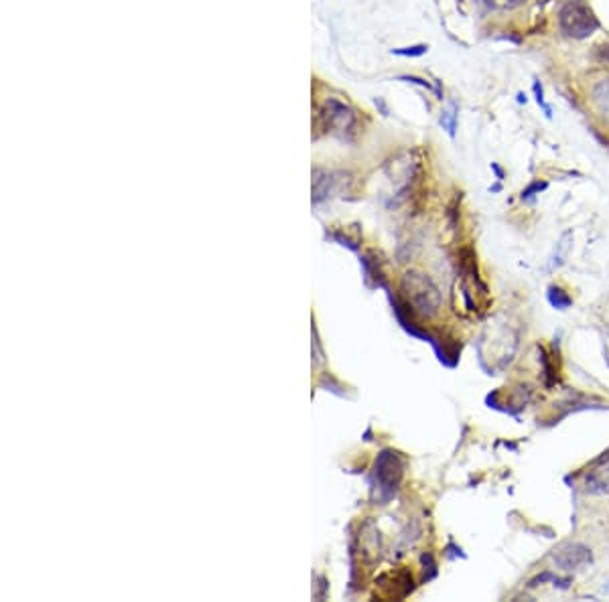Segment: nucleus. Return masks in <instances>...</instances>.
<instances>
[{
	"mask_svg": "<svg viewBox=\"0 0 609 602\" xmlns=\"http://www.w3.org/2000/svg\"><path fill=\"white\" fill-rule=\"evenodd\" d=\"M319 122L327 132H351L356 128V112L344 102L327 98L319 110Z\"/></svg>",
	"mask_w": 609,
	"mask_h": 602,
	"instance_id": "3",
	"label": "nucleus"
},
{
	"mask_svg": "<svg viewBox=\"0 0 609 602\" xmlns=\"http://www.w3.org/2000/svg\"><path fill=\"white\" fill-rule=\"evenodd\" d=\"M546 187H548V183H546V180H532L526 189L520 193V199H522V201H530V199H534L536 195H541Z\"/></svg>",
	"mask_w": 609,
	"mask_h": 602,
	"instance_id": "11",
	"label": "nucleus"
},
{
	"mask_svg": "<svg viewBox=\"0 0 609 602\" xmlns=\"http://www.w3.org/2000/svg\"><path fill=\"white\" fill-rule=\"evenodd\" d=\"M553 562L557 564V568L571 572V570H579L591 564L593 553L583 543H562L559 550H555L553 553Z\"/></svg>",
	"mask_w": 609,
	"mask_h": 602,
	"instance_id": "5",
	"label": "nucleus"
},
{
	"mask_svg": "<svg viewBox=\"0 0 609 602\" xmlns=\"http://www.w3.org/2000/svg\"><path fill=\"white\" fill-rule=\"evenodd\" d=\"M593 55H595V59H597L599 63L609 66V43H603V45H599V47H595Z\"/></svg>",
	"mask_w": 609,
	"mask_h": 602,
	"instance_id": "13",
	"label": "nucleus"
},
{
	"mask_svg": "<svg viewBox=\"0 0 609 602\" xmlns=\"http://www.w3.org/2000/svg\"><path fill=\"white\" fill-rule=\"evenodd\" d=\"M548 302L559 310H567L571 305H573V298L569 294L565 293L562 288H557V286H550L548 288Z\"/></svg>",
	"mask_w": 609,
	"mask_h": 602,
	"instance_id": "7",
	"label": "nucleus"
},
{
	"mask_svg": "<svg viewBox=\"0 0 609 602\" xmlns=\"http://www.w3.org/2000/svg\"><path fill=\"white\" fill-rule=\"evenodd\" d=\"M402 293L409 307L423 317H435L441 309V293L437 284L421 272H406L402 276Z\"/></svg>",
	"mask_w": 609,
	"mask_h": 602,
	"instance_id": "2",
	"label": "nucleus"
},
{
	"mask_svg": "<svg viewBox=\"0 0 609 602\" xmlns=\"http://www.w3.org/2000/svg\"><path fill=\"white\" fill-rule=\"evenodd\" d=\"M441 126L449 132V136H455V130H457V106L455 104H451V108L441 114Z\"/></svg>",
	"mask_w": 609,
	"mask_h": 602,
	"instance_id": "9",
	"label": "nucleus"
},
{
	"mask_svg": "<svg viewBox=\"0 0 609 602\" xmlns=\"http://www.w3.org/2000/svg\"><path fill=\"white\" fill-rule=\"evenodd\" d=\"M492 171H494L495 175H498V179H500V180L504 179V171H502V168H500V166H498V164H495V163H492Z\"/></svg>",
	"mask_w": 609,
	"mask_h": 602,
	"instance_id": "15",
	"label": "nucleus"
},
{
	"mask_svg": "<svg viewBox=\"0 0 609 602\" xmlns=\"http://www.w3.org/2000/svg\"><path fill=\"white\" fill-rule=\"evenodd\" d=\"M532 92H534V99H536V104L543 108L546 118H553V108L546 104V99H544V87H543V83L538 82V80H534V83H532Z\"/></svg>",
	"mask_w": 609,
	"mask_h": 602,
	"instance_id": "10",
	"label": "nucleus"
},
{
	"mask_svg": "<svg viewBox=\"0 0 609 602\" xmlns=\"http://www.w3.org/2000/svg\"><path fill=\"white\" fill-rule=\"evenodd\" d=\"M557 25L567 39L575 41H583L601 29L595 11L585 0H562L557 8Z\"/></svg>",
	"mask_w": 609,
	"mask_h": 602,
	"instance_id": "1",
	"label": "nucleus"
},
{
	"mask_svg": "<svg viewBox=\"0 0 609 602\" xmlns=\"http://www.w3.org/2000/svg\"><path fill=\"white\" fill-rule=\"evenodd\" d=\"M589 99L597 114L605 116L609 120V75L595 80L589 87Z\"/></svg>",
	"mask_w": 609,
	"mask_h": 602,
	"instance_id": "6",
	"label": "nucleus"
},
{
	"mask_svg": "<svg viewBox=\"0 0 609 602\" xmlns=\"http://www.w3.org/2000/svg\"><path fill=\"white\" fill-rule=\"evenodd\" d=\"M518 104H526V94H522V92L518 94Z\"/></svg>",
	"mask_w": 609,
	"mask_h": 602,
	"instance_id": "16",
	"label": "nucleus"
},
{
	"mask_svg": "<svg viewBox=\"0 0 609 602\" xmlns=\"http://www.w3.org/2000/svg\"><path fill=\"white\" fill-rule=\"evenodd\" d=\"M427 51V45H412V47H404V49H394L392 53L400 55V57H421V55H425Z\"/></svg>",
	"mask_w": 609,
	"mask_h": 602,
	"instance_id": "12",
	"label": "nucleus"
},
{
	"mask_svg": "<svg viewBox=\"0 0 609 602\" xmlns=\"http://www.w3.org/2000/svg\"><path fill=\"white\" fill-rule=\"evenodd\" d=\"M488 11H514L522 4H526L528 0H479Z\"/></svg>",
	"mask_w": 609,
	"mask_h": 602,
	"instance_id": "8",
	"label": "nucleus"
},
{
	"mask_svg": "<svg viewBox=\"0 0 609 602\" xmlns=\"http://www.w3.org/2000/svg\"><path fill=\"white\" fill-rule=\"evenodd\" d=\"M400 82L416 83V85H421V87H430V83H428L427 80H421V78H412V75H402V78H400Z\"/></svg>",
	"mask_w": 609,
	"mask_h": 602,
	"instance_id": "14",
	"label": "nucleus"
},
{
	"mask_svg": "<svg viewBox=\"0 0 609 602\" xmlns=\"http://www.w3.org/2000/svg\"><path fill=\"white\" fill-rule=\"evenodd\" d=\"M374 474H376V479H378L380 491H384L386 497H392L394 491L398 489L400 479H402V460H400L398 453L384 450V453L378 456V460H376Z\"/></svg>",
	"mask_w": 609,
	"mask_h": 602,
	"instance_id": "4",
	"label": "nucleus"
}]
</instances>
